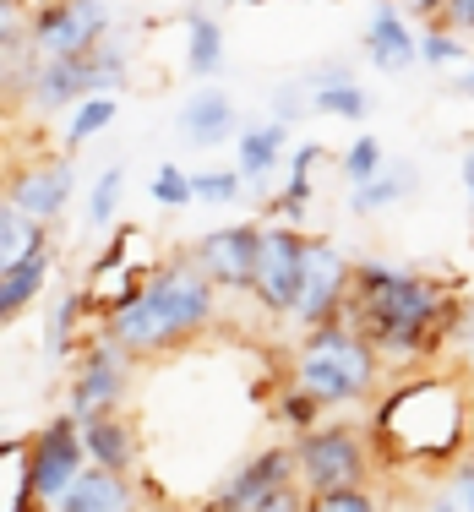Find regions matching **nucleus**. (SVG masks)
Returning a JSON list of instances; mask_svg holds the SVG:
<instances>
[{
  "label": "nucleus",
  "instance_id": "3",
  "mask_svg": "<svg viewBox=\"0 0 474 512\" xmlns=\"http://www.w3.org/2000/svg\"><path fill=\"white\" fill-rule=\"evenodd\" d=\"M218 295L224 289L191 262V251H175L148 273L142 295L115 316H104L99 333L109 344H120L131 360H164L175 349L197 344L202 333L218 322Z\"/></svg>",
  "mask_w": 474,
  "mask_h": 512
},
{
  "label": "nucleus",
  "instance_id": "4",
  "mask_svg": "<svg viewBox=\"0 0 474 512\" xmlns=\"http://www.w3.org/2000/svg\"><path fill=\"white\" fill-rule=\"evenodd\" d=\"M382 355L355 333L349 322H327L311 327L306 338L295 344V365H289V382L306 387L322 409H349V404H366L382 382Z\"/></svg>",
  "mask_w": 474,
  "mask_h": 512
},
{
  "label": "nucleus",
  "instance_id": "19",
  "mask_svg": "<svg viewBox=\"0 0 474 512\" xmlns=\"http://www.w3.org/2000/svg\"><path fill=\"white\" fill-rule=\"evenodd\" d=\"M322 142H300L295 153H289V180H284V191H278L273 202H267V224H306V207H311V175H316V164H322Z\"/></svg>",
  "mask_w": 474,
  "mask_h": 512
},
{
  "label": "nucleus",
  "instance_id": "11",
  "mask_svg": "<svg viewBox=\"0 0 474 512\" xmlns=\"http://www.w3.org/2000/svg\"><path fill=\"white\" fill-rule=\"evenodd\" d=\"M295 480V442H273V447H257L251 458H240L235 469L208 491L202 512H257L273 491Z\"/></svg>",
  "mask_w": 474,
  "mask_h": 512
},
{
  "label": "nucleus",
  "instance_id": "24",
  "mask_svg": "<svg viewBox=\"0 0 474 512\" xmlns=\"http://www.w3.org/2000/svg\"><path fill=\"white\" fill-rule=\"evenodd\" d=\"M39 246H50V229L33 224L28 213H17V207L0 197V273H6V267H17L22 256H33Z\"/></svg>",
  "mask_w": 474,
  "mask_h": 512
},
{
  "label": "nucleus",
  "instance_id": "33",
  "mask_svg": "<svg viewBox=\"0 0 474 512\" xmlns=\"http://www.w3.org/2000/svg\"><path fill=\"white\" fill-rule=\"evenodd\" d=\"M447 360L458 365V371L474 382V300H464V316H458L453 327V344H447Z\"/></svg>",
  "mask_w": 474,
  "mask_h": 512
},
{
  "label": "nucleus",
  "instance_id": "25",
  "mask_svg": "<svg viewBox=\"0 0 474 512\" xmlns=\"http://www.w3.org/2000/svg\"><path fill=\"white\" fill-rule=\"evenodd\" d=\"M420 512H474V453H464L436 480V491L425 496Z\"/></svg>",
  "mask_w": 474,
  "mask_h": 512
},
{
  "label": "nucleus",
  "instance_id": "5",
  "mask_svg": "<svg viewBox=\"0 0 474 512\" xmlns=\"http://www.w3.org/2000/svg\"><path fill=\"white\" fill-rule=\"evenodd\" d=\"M376 474V447L371 431L355 420H322L316 431L295 436V480L311 496L333 491H366Z\"/></svg>",
  "mask_w": 474,
  "mask_h": 512
},
{
  "label": "nucleus",
  "instance_id": "39",
  "mask_svg": "<svg viewBox=\"0 0 474 512\" xmlns=\"http://www.w3.org/2000/svg\"><path fill=\"white\" fill-rule=\"evenodd\" d=\"M458 175H464V191L474 197V142H464V158H458Z\"/></svg>",
  "mask_w": 474,
  "mask_h": 512
},
{
  "label": "nucleus",
  "instance_id": "22",
  "mask_svg": "<svg viewBox=\"0 0 474 512\" xmlns=\"http://www.w3.org/2000/svg\"><path fill=\"white\" fill-rule=\"evenodd\" d=\"M82 316H93L88 289H60V295L50 300V322H44V355H50V360H66L71 355Z\"/></svg>",
  "mask_w": 474,
  "mask_h": 512
},
{
  "label": "nucleus",
  "instance_id": "13",
  "mask_svg": "<svg viewBox=\"0 0 474 512\" xmlns=\"http://www.w3.org/2000/svg\"><path fill=\"white\" fill-rule=\"evenodd\" d=\"M71 191H77V164H71L66 153H50V158H33V164H22L17 175H11L6 202L17 207V213H28L33 224L50 229L71 207Z\"/></svg>",
  "mask_w": 474,
  "mask_h": 512
},
{
  "label": "nucleus",
  "instance_id": "7",
  "mask_svg": "<svg viewBox=\"0 0 474 512\" xmlns=\"http://www.w3.org/2000/svg\"><path fill=\"white\" fill-rule=\"evenodd\" d=\"M115 33L104 0H39L28 17L33 60H82Z\"/></svg>",
  "mask_w": 474,
  "mask_h": 512
},
{
  "label": "nucleus",
  "instance_id": "36",
  "mask_svg": "<svg viewBox=\"0 0 474 512\" xmlns=\"http://www.w3.org/2000/svg\"><path fill=\"white\" fill-rule=\"evenodd\" d=\"M311 512H382L376 491H333V496H311Z\"/></svg>",
  "mask_w": 474,
  "mask_h": 512
},
{
  "label": "nucleus",
  "instance_id": "29",
  "mask_svg": "<svg viewBox=\"0 0 474 512\" xmlns=\"http://www.w3.org/2000/svg\"><path fill=\"white\" fill-rule=\"evenodd\" d=\"M382 169H387V148H382V137H371V131L355 137L344 148V158H338V175H344L349 186H366V180H376Z\"/></svg>",
  "mask_w": 474,
  "mask_h": 512
},
{
  "label": "nucleus",
  "instance_id": "9",
  "mask_svg": "<svg viewBox=\"0 0 474 512\" xmlns=\"http://www.w3.org/2000/svg\"><path fill=\"white\" fill-rule=\"evenodd\" d=\"M131 371H137V360L126 355L120 344H109V338H88L77 355V376H71V393H66V414H77V420H93V414H115L126 404L131 393Z\"/></svg>",
  "mask_w": 474,
  "mask_h": 512
},
{
  "label": "nucleus",
  "instance_id": "38",
  "mask_svg": "<svg viewBox=\"0 0 474 512\" xmlns=\"http://www.w3.org/2000/svg\"><path fill=\"white\" fill-rule=\"evenodd\" d=\"M447 93H458V99H474V60H469L464 71H458L453 82H447Z\"/></svg>",
  "mask_w": 474,
  "mask_h": 512
},
{
  "label": "nucleus",
  "instance_id": "41",
  "mask_svg": "<svg viewBox=\"0 0 474 512\" xmlns=\"http://www.w3.org/2000/svg\"><path fill=\"white\" fill-rule=\"evenodd\" d=\"M469 207H474V202H469Z\"/></svg>",
  "mask_w": 474,
  "mask_h": 512
},
{
  "label": "nucleus",
  "instance_id": "8",
  "mask_svg": "<svg viewBox=\"0 0 474 512\" xmlns=\"http://www.w3.org/2000/svg\"><path fill=\"white\" fill-rule=\"evenodd\" d=\"M306 246H311L306 229L262 224V262H257L251 300H257L273 322H289L295 306H300V284H306Z\"/></svg>",
  "mask_w": 474,
  "mask_h": 512
},
{
  "label": "nucleus",
  "instance_id": "31",
  "mask_svg": "<svg viewBox=\"0 0 474 512\" xmlns=\"http://www.w3.org/2000/svg\"><path fill=\"white\" fill-rule=\"evenodd\" d=\"M191 191L208 207H229V202H240L246 180H240V169H197V175H191Z\"/></svg>",
  "mask_w": 474,
  "mask_h": 512
},
{
  "label": "nucleus",
  "instance_id": "6",
  "mask_svg": "<svg viewBox=\"0 0 474 512\" xmlns=\"http://www.w3.org/2000/svg\"><path fill=\"white\" fill-rule=\"evenodd\" d=\"M88 469V447H82V425L77 414H55L44 431H33V442L22 447V485H28L33 507L55 512L66 502V491L82 480Z\"/></svg>",
  "mask_w": 474,
  "mask_h": 512
},
{
  "label": "nucleus",
  "instance_id": "17",
  "mask_svg": "<svg viewBox=\"0 0 474 512\" xmlns=\"http://www.w3.org/2000/svg\"><path fill=\"white\" fill-rule=\"evenodd\" d=\"M55 512H142V491L131 474H109V469H82V480L66 491V502Z\"/></svg>",
  "mask_w": 474,
  "mask_h": 512
},
{
  "label": "nucleus",
  "instance_id": "14",
  "mask_svg": "<svg viewBox=\"0 0 474 512\" xmlns=\"http://www.w3.org/2000/svg\"><path fill=\"white\" fill-rule=\"evenodd\" d=\"M360 50L376 71H387V77H404L409 66H420V33L409 28L404 6H393V0H382V6L371 11L366 22V39H360Z\"/></svg>",
  "mask_w": 474,
  "mask_h": 512
},
{
  "label": "nucleus",
  "instance_id": "37",
  "mask_svg": "<svg viewBox=\"0 0 474 512\" xmlns=\"http://www.w3.org/2000/svg\"><path fill=\"white\" fill-rule=\"evenodd\" d=\"M257 512H311V491H306L300 480H289L284 491H273Z\"/></svg>",
  "mask_w": 474,
  "mask_h": 512
},
{
  "label": "nucleus",
  "instance_id": "40",
  "mask_svg": "<svg viewBox=\"0 0 474 512\" xmlns=\"http://www.w3.org/2000/svg\"><path fill=\"white\" fill-rule=\"evenodd\" d=\"M213 6H235V0H213Z\"/></svg>",
  "mask_w": 474,
  "mask_h": 512
},
{
  "label": "nucleus",
  "instance_id": "28",
  "mask_svg": "<svg viewBox=\"0 0 474 512\" xmlns=\"http://www.w3.org/2000/svg\"><path fill=\"white\" fill-rule=\"evenodd\" d=\"M322 414H327V409L316 404V398L306 393V387H295V382H289L284 393L273 398V420L284 425L289 436H306V431H316V425H322Z\"/></svg>",
  "mask_w": 474,
  "mask_h": 512
},
{
  "label": "nucleus",
  "instance_id": "27",
  "mask_svg": "<svg viewBox=\"0 0 474 512\" xmlns=\"http://www.w3.org/2000/svg\"><path fill=\"white\" fill-rule=\"evenodd\" d=\"M115 126V93H93V99H82L71 109L66 120V148H82V142H93L99 131Z\"/></svg>",
  "mask_w": 474,
  "mask_h": 512
},
{
  "label": "nucleus",
  "instance_id": "1",
  "mask_svg": "<svg viewBox=\"0 0 474 512\" xmlns=\"http://www.w3.org/2000/svg\"><path fill=\"white\" fill-rule=\"evenodd\" d=\"M458 316H464V295L453 284L409 262L355 256V289H349L344 322L382 355V365H398V371L442 365Z\"/></svg>",
  "mask_w": 474,
  "mask_h": 512
},
{
  "label": "nucleus",
  "instance_id": "32",
  "mask_svg": "<svg viewBox=\"0 0 474 512\" xmlns=\"http://www.w3.org/2000/svg\"><path fill=\"white\" fill-rule=\"evenodd\" d=\"M148 191H153V202L164 207V213H180V207H191V202H197V191H191V175H186L180 164H158Z\"/></svg>",
  "mask_w": 474,
  "mask_h": 512
},
{
  "label": "nucleus",
  "instance_id": "20",
  "mask_svg": "<svg viewBox=\"0 0 474 512\" xmlns=\"http://www.w3.org/2000/svg\"><path fill=\"white\" fill-rule=\"evenodd\" d=\"M50 246H39L33 256H22L17 267H6V273H0V327H11L17 322L22 311L33 306V300L44 295V289H50Z\"/></svg>",
  "mask_w": 474,
  "mask_h": 512
},
{
  "label": "nucleus",
  "instance_id": "15",
  "mask_svg": "<svg viewBox=\"0 0 474 512\" xmlns=\"http://www.w3.org/2000/svg\"><path fill=\"white\" fill-rule=\"evenodd\" d=\"M82 425V447H88V463L93 469H109V474H137L142 463V436L126 414H93V420H77Z\"/></svg>",
  "mask_w": 474,
  "mask_h": 512
},
{
  "label": "nucleus",
  "instance_id": "2",
  "mask_svg": "<svg viewBox=\"0 0 474 512\" xmlns=\"http://www.w3.org/2000/svg\"><path fill=\"white\" fill-rule=\"evenodd\" d=\"M366 431L376 469L447 474L464 453H474V382L458 365H425L376 404Z\"/></svg>",
  "mask_w": 474,
  "mask_h": 512
},
{
  "label": "nucleus",
  "instance_id": "21",
  "mask_svg": "<svg viewBox=\"0 0 474 512\" xmlns=\"http://www.w3.org/2000/svg\"><path fill=\"white\" fill-rule=\"evenodd\" d=\"M415 186H420V169L415 164H387L376 180H366V186L349 191V213H355V218H376V213H387V207H398Z\"/></svg>",
  "mask_w": 474,
  "mask_h": 512
},
{
  "label": "nucleus",
  "instance_id": "12",
  "mask_svg": "<svg viewBox=\"0 0 474 512\" xmlns=\"http://www.w3.org/2000/svg\"><path fill=\"white\" fill-rule=\"evenodd\" d=\"M191 262L213 278L224 295H251L262 262V224H224L191 246Z\"/></svg>",
  "mask_w": 474,
  "mask_h": 512
},
{
  "label": "nucleus",
  "instance_id": "35",
  "mask_svg": "<svg viewBox=\"0 0 474 512\" xmlns=\"http://www.w3.org/2000/svg\"><path fill=\"white\" fill-rule=\"evenodd\" d=\"M28 0H0V55L17 50V44H28Z\"/></svg>",
  "mask_w": 474,
  "mask_h": 512
},
{
  "label": "nucleus",
  "instance_id": "26",
  "mask_svg": "<svg viewBox=\"0 0 474 512\" xmlns=\"http://www.w3.org/2000/svg\"><path fill=\"white\" fill-rule=\"evenodd\" d=\"M120 191H126V164H109L104 175L93 180L88 207H82V224H88V235H104V229L115 224V213H120Z\"/></svg>",
  "mask_w": 474,
  "mask_h": 512
},
{
  "label": "nucleus",
  "instance_id": "30",
  "mask_svg": "<svg viewBox=\"0 0 474 512\" xmlns=\"http://www.w3.org/2000/svg\"><path fill=\"white\" fill-rule=\"evenodd\" d=\"M420 66H431V71H442V66H469V39L442 33V28H425V33H420Z\"/></svg>",
  "mask_w": 474,
  "mask_h": 512
},
{
  "label": "nucleus",
  "instance_id": "10",
  "mask_svg": "<svg viewBox=\"0 0 474 512\" xmlns=\"http://www.w3.org/2000/svg\"><path fill=\"white\" fill-rule=\"evenodd\" d=\"M349 289H355V256L338 251L333 240H311L306 246V284H300V306H295L289 322H295L300 333L327 327V322H344Z\"/></svg>",
  "mask_w": 474,
  "mask_h": 512
},
{
  "label": "nucleus",
  "instance_id": "23",
  "mask_svg": "<svg viewBox=\"0 0 474 512\" xmlns=\"http://www.w3.org/2000/svg\"><path fill=\"white\" fill-rule=\"evenodd\" d=\"M218 66H224V28L208 11H191L186 17V71L197 82H208V77H218Z\"/></svg>",
  "mask_w": 474,
  "mask_h": 512
},
{
  "label": "nucleus",
  "instance_id": "16",
  "mask_svg": "<svg viewBox=\"0 0 474 512\" xmlns=\"http://www.w3.org/2000/svg\"><path fill=\"white\" fill-rule=\"evenodd\" d=\"M175 126H180V137H186L191 148H218V142H229V137L246 131V126H240L235 99H229L224 88H197L186 104H180Z\"/></svg>",
  "mask_w": 474,
  "mask_h": 512
},
{
  "label": "nucleus",
  "instance_id": "34",
  "mask_svg": "<svg viewBox=\"0 0 474 512\" xmlns=\"http://www.w3.org/2000/svg\"><path fill=\"white\" fill-rule=\"evenodd\" d=\"M306 115H311V88H306V77H300V82H284V88L273 93V120L295 126V120H306Z\"/></svg>",
  "mask_w": 474,
  "mask_h": 512
},
{
  "label": "nucleus",
  "instance_id": "18",
  "mask_svg": "<svg viewBox=\"0 0 474 512\" xmlns=\"http://www.w3.org/2000/svg\"><path fill=\"white\" fill-rule=\"evenodd\" d=\"M284 148H289V126L284 120H262V126H246L235 137V169L246 186H267L278 164H284Z\"/></svg>",
  "mask_w": 474,
  "mask_h": 512
}]
</instances>
